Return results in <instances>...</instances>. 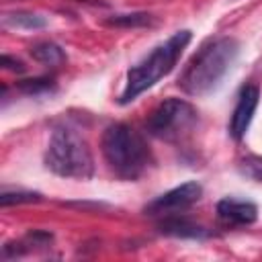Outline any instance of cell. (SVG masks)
Here are the masks:
<instances>
[{"instance_id":"obj_1","label":"cell","mask_w":262,"mask_h":262,"mask_svg":"<svg viewBox=\"0 0 262 262\" xmlns=\"http://www.w3.org/2000/svg\"><path fill=\"white\" fill-rule=\"evenodd\" d=\"M239 55V43L233 37L221 35L213 37L201 45V49L190 57L186 68L178 78V86L188 96H205L213 92L225 74L231 70Z\"/></svg>"},{"instance_id":"obj_2","label":"cell","mask_w":262,"mask_h":262,"mask_svg":"<svg viewBox=\"0 0 262 262\" xmlns=\"http://www.w3.org/2000/svg\"><path fill=\"white\" fill-rule=\"evenodd\" d=\"M100 151L111 172L121 180H137L151 164L143 135L127 123H113L104 129Z\"/></svg>"},{"instance_id":"obj_3","label":"cell","mask_w":262,"mask_h":262,"mask_svg":"<svg viewBox=\"0 0 262 262\" xmlns=\"http://www.w3.org/2000/svg\"><path fill=\"white\" fill-rule=\"evenodd\" d=\"M192 33L188 29L176 31L172 37H168L164 43H160L149 55H145L137 66H133L127 72V82L125 88L119 96V104H129L133 102L141 92L158 84L164 76H168L174 66L178 63L182 51L190 43Z\"/></svg>"},{"instance_id":"obj_4","label":"cell","mask_w":262,"mask_h":262,"mask_svg":"<svg viewBox=\"0 0 262 262\" xmlns=\"http://www.w3.org/2000/svg\"><path fill=\"white\" fill-rule=\"evenodd\" d=\"M43 160L47 170L61 178L88 180L94 174L92 151L86 139L72 127H55L51 131Z\"/></svg>"},{"instance_id":"obj_5","label":"cell","mask_w":262,"mask_h":262,"mask_svg":"<svg viewBox=\"0 0 262 262\" xmlns=\"http://www.w3.org/2000/svg\"><path fill=\"white\" fill-rule=\"evenodd\" d=\"M199 125L196 108L182 98H166L160 102L145 121V129L149 135L164 141H180L190 135Z\"/></svg>"},{"instance_id":"obj_6","label":"cell","mask_w":262,"mask_h":262,"mask_svg":"<svg viewBox=\"0 0 262 262\" xmlns=\"http://www.w3.org/2000/svg\"><path fill=\"white\" fill-rule=\"evenodd\" d=\"M201 196H203V186L199 182L190 180V182L174 186L168 192L156 196L151 203H147L143 207V213L145 215H158V217L174 215V213H180V211H186L188 207H192Z\"/></svg>"},{"instance_id":"obj_7","label":"cell","mask_w":262,"mask_h":262,"mask_svg":"<svg viewBox=\"0 0 262 262\" xmlns=\"http://www.w3.org/2000/svg\"><path fill=\"white\" fill-rule=\"evenodd\" d=\"M258 98H260V90L256 86L250 84V86L242 88V92L237 96V104H235V108L231 113V119H229V135L235 141H239L246 135V131L252 123V117L256 113Z\"/></svg>"},{"instance_id":"obj_8","label":"cell","mask_w":262,"mask_h":262,"mask_svg":"<svg viewBox=\"0 0 262 262\" xmlns=\"http://www.w3.org/2000/svg\"><path fill=\"white\" fill-rule=\"evenodd\" d=\"M215 213H217V219L229 227L252 225L258 219V207L252 201H242L233 196L221 199L215 207Z\"/></svg>"},{"instance_id":"obj_9","label":"cell","mask_w":262,"mask_h":262,"mask_svg":"<svg viewBox=\"0 0 262 262\" xmlns=\"http://www.w3.org/2000/svg\"><path fill=\"white\" fill-rule=\"evenodd\" d=\"M158 231L162 235L182 237V239H205V237L211 235V231L207 227H203L201 223H196L188 217H178V213L164 215L158 221Z\"/></svg>"},{"instance_id":"obj_10","label":"cell","mask_w":262,"mask_h":262,"mask_svg":"<svg viewBox=\"0 0 262 262\" xmlns=\"http://www.w3.org/2000/svg\"><path fill=\"white\" fill-rule=\"evenodd\" d=\"M29 53L35 61H39L43 66H51V68L61 66L66 61V51L53 41H39V43L31 45Z\"/></svg>"},{"instance_id":"obj_11","label":"cell","mask_w":262,"mask_h":262,"mask_svg":"<svg viewBox=\"0 0 262 262\" xmlns=\"http://www.w3.org/2000/svg\"><path fill=\"white\" fill-rule=\"evenodd\" d=\"M2 23L6 27L12 29H27V31H37V29H45L47 27V18L35 12H27V10H16V12H6L2 16Z\"/></svg>"},{"instance_id":"obj_12","label":"cell","mask_w":262,"mask_h":262,"mask_svg":"<svg viewBox=\"0 0 262 262\" xmlns=\"http://www.w3.org/2000/svg\"><path fill=\"white\" fill-rule=\"evenodd\" d=\"M154 23V16L147 12H129V14H115L106 18L108 27H121V29H137V27H147Z\"/></svg>"},{"instance_id":"obj_13","label":"cell","mask_w":262,"mask_h":262,"mask_svg":"<svg viewBox=\"0 0 262 262\" xmlns=\"http://www.w3.org/2000/svg\"><path fill=\"white\" fill-rule=\"evenodd\" d=\"M43 196L41 192L35 190H23V188H4L0 192V205L2 207H10V205H23V203H39Z\"/></svg>"},{"instance_id":"obj_14","label":"cell","mask_w":262,"mask_h":262,"mask_svg":"<svg viewBox=\"0 0 262 262\" xmlns=\"http://www.w3.org/2000/svg\"><path fill=\"white\" fill-rule=\"evenodd\" d=\"M16 88L25 94H45L49 90L55 88V80L53 78H47V76H41V78H29V80H18L16 82Z\"/></svg>"},{"instance_id":"obj_15","label":"cell","mask_w":262,"mask_h":262,"mask_svg":"<svg viewBox=\"0 0 262 262\" xmlns=\"http://www.w3.org/2000/svg\"><path fill=\"white\" fill-rule=\"evenodd\" d=\"M237 170L242 176L250 178V180H256V182H262V156H246L239 160L237 164Z\"/></svg>"},{"instance_id":"obj_16","label":"cell","mask_w":262,"mask_h":262,"mask_svg":"<svg viewBox=\"0 0 262 262\" xmlns=\"http://www.w3.org/2000/svg\"><path fill=\"white\" fill-rule=\"evenodd\" d=\"M53 242V233L43 231V229H33L25 235V244L27 246H49Z\"/></svg>"},{"instance_id":"obj_17","label":"cell","mask_w":262,"mask_h":262,"mask_svg":"<svg viewBox=\"0 0 262 262\" xmlns=\"http://www.w3.org/2000/svg\"><path fill=\"white\" fill-rule=\"evenodd\" d=\"M0 66H2L4 70L16 72V74L25 72V63H23L20 59H16V57H10V55H2V57H0Z\"/></svg>"}]
</instances>
